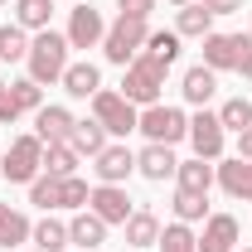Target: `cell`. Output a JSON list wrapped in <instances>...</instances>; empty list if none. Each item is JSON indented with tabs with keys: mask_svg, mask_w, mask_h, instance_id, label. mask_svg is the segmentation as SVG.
I'll use <instances>...</instances> for the list:
<instances>
[{
	"mask_svg": "<svg viewBox=\"0 0 252 252\" xmlns=\"http://www.w3.org/2000/svg\"><path fill=\"white\" fill-rule=\"evenodd\" d=\"M146 54L175 68V59H180V34H175V30H151V34H146Z\"/></svg>",
	"mask_w": 252,
	"mask_h": 252,
	"instance_id": "f1b7e54d",
	"label": "cell"
},
{
	"mask_svg": "<svg viewBox=\"0 0 252 252\" xmlns=\"http://www.w3.org/2000/svg\"><path fill=\"white\" fill-rule=\"evenodd\" d=\"M243 5H248V0H204V10H209L214 20H219V15H233V10H243Z\"/></svg>",
	"mask_w": 252,
	"mask_h": 252,
	"instance_id": "d590c367",
	"label": "cell"
},
{
	"mask_svg": "<svg viewBox=\"0 0 252 252\" xmlns=\"http://www.w3.org/2000/svg\"><path fill=\"white\" fill-rule=\"evenodd\" d=\"M0 5H10V0H0Z\"/></svg>",
	"mask_w": 252,
	"mask_h": 252,
	"instance_id": "60d3db41",
	"label": "cell"
},
{
	"mask_svg": "<svg viewBox=\"0 0 252 252\" xmlns=\"http://www.w3.org/2000/svg\"><path fill=\"white\" fill-rule=\"evenodd\" d=\"M238 73H243V78H248V83H252V49H248V54H243V63H238Z\"/></svg>",
	"mask_w": 252,
	"mask_h": 252,
	"instance_id": "74e56055",
	"label": "cell"
},
{
	"mask_svg": "<svg viewBox=\"0 0 252 252\" xmlns=\"http://www.w3.org/2000/svg\"><path fill=\"white\" fill-rule=\"evenodd\" d=\"M175 34H180V39H204V34H214V15L204 10V0L180 5V15H175Z\"/></svg>",
	"mask_w": 252,
	"mask_h": 252,
	"instance_id": "ffe728a7",
	"label": "cell"
},
{
	"mask_svg": "<svg viewBox=\"0 0 252 252\" xmlns=\"http://www.w3.org/2000/svg\"><path fill=\"white\" fill-rule=\"evenodd\" d=\"M88 209H93V214H97L102 223H107V228H112V223H126L131 214H136L122 185H97L93 194H88Z\"/></svg>",
	"mask_w": 252,
	"mask_h": 252,
	"instance_id": "8fae6325",
	"label": "cell"
},
{
	"mask_svg": "<svg viewBox=\"0 0 252 252\" xmlns=\"http://www.w3.org/2000/svg\"><path fill=\"white\" fill-rule=\"evenodd\" d=\"M136 131H146V141H156V146H175V141H185V136H189V117L180 112V107L151 102V107H141Z\"/></svg>",
	"mask_w": 252,
	"mask_h": 252,
	"instance_id": "5b68a950",
	"label": "cell"
},
{
	"mask_svg": "<svg viewBox=\"0 0 252 252\" xmlns=\"http://www.w3.org/2000/svg\"><path fill=\"white\" fill-rule=\"evenodd\" d=\"M49 15H54V0H15V25L20 30H49Z\"/></svg>",
	"mask_w": 252,
	"mask_h": 252,
	"instance_id": "484cf974",
	"label": "cell"
},
{
	"mask_svg": "<svg viewBox=\"0 0 252 252\" xmlns=\"http://www.w3.org/2000/svg\"><path fill=\"white\" fill-rule=\"evenodd\" d=\"M238 156L252 160V126H243V131H238Z\"/></svg>",
	"mask_w": 252,
	"mask_h": 252,
	"instance_id": "8d00e7d4",
	"label": "cell"
},
{
	"mask_svg": "<svg viewBox=\"0 0 252 252\" xmlns=\"http://www.w3.org/2000/svg\"><path fill=\"white\" fill-rule=\"evenodd\" d=\"M165 73H170V63L151 59V54L141 49L136 59L126 63V78H122V97H126V102H136V107H151V102H160V88H165Z\"/></svg>",
	"mask_w": 252,
	"mask_h": 252,
	"instance_id": "7a4b0ae2",
	"label": "cell"
},
{
	"mask_svg": "<svg viewBox=\"0 0 252 252\" xmlns=\"http://www.w3.org/2000/svg\"><path fill=\"white\" fill-rule=\"evenodd\" d=\"M219 122H223V131H243V126H252V102L248 97H228L219 107Z\"/></svg>",
	"mask_w": 252,
	"mask_h": 252,
	"instance_id": "1f68e13d",
	"label": "cell"
},
{
	"mask_svg": "<svg viewBox=\"0 0 252 252\" xmlns=\"http://www.w3.org/2000/svg\"><path fill=\"white\" fill-rule=\"evenodd\" d=\"M146 34H151V20H141V15H117V25H107V39H102L107 63L126 68V63L146 49Z\"/></svg>",
	"mask_w": 252,
	"mask_h": 252,
	"instance_id": "3957f363",
	"label": "cell"
},
{
	"mask_svg": "<svg viewBox=\"0 0 252 252\" xmlns=\"http://www.w3.org/2000/svg\"><path fill=\"white\" fill-rule=\"evenodd\" d=\"M117 10H122V15H141V20H151L156 0H117Z\"/></svg>",
	"mask_w": 252,
	"mask_h": 252,
	"instance_id": "e575fe53",
	"label": "cell"
},
{
	"mask_svg": "<svg viewBox=\"0 0 252 252\" xmlns=\"http://www.w3.org/2000/svg\"><path fill=\"white\" fill-rule=\"evenodd\" d=\"M214 180H219V189L228 199H252V160H243V156L223 160L214 170Z\"/></svg>",
	"mask_w": 252,
	"mask_h": 252,
	"instance_id": "4fadbf2b",
	"label": "cell"
},
{
	"mask_svg": "<svg viewBox=\"0 0 252 252\" xmlns=\"http://www.w3.org/2000/svg\"><path fill=\"white\" fill-rule=\"evenodd\" d=\"M223 141H228V131H223L219 112H194L189 117V146H194V156L199 160H223Z\"/></svg>",
	"mask_w": 252,
	"mask_h": 252,
	"instance_id": "ba28073f",
	"label": "cell"
},
{
	"mask_svg": "<svg viewBox=\"0 0 252 252\" xmlns=\"http://www.w3.org/2000/svg\"><path fill=\"white\" fill-rule=\"evenodd\" d=\"M160 252H199V238L189 233V223H170V228H160V243H156Z\"/></svg>",
	"mask_w": 252,
	"mask_h": 252,
	"instance_id": "f546056e",
	"label": "cell"
},
{
	"mask_svg": "<svg viewBox=\"0 0 252 252\" xmlns=\"http://www.w3.org/2000/svg\"><path fill=\"white\" fill-rule=\"evenodd\" d=\"M30 233H34V223L20 209L0 204V248H20V243H30Z\"/></svg>",
	"mask_w": 252,
	"mask_h": 252,
	"instance_id": "603a6c76",
	"label": "cell"
},
{
	"mask_svg": "<svg viewBox=\"0 0 252 252\" xmlns=\"http://www.w3.org/2000/svg\"><path fill=\"white\" fill-rule=\"evenodd\" d=\"M68 146L78 151V156H102L107 151V126L97 122H73V136H68Z\"/></svg>",
	"mask_w": 252,
	"mask_h": 252,
	"instance_id": "44dd1931",
	"label": "cell"
},
{
	"mask_svg": "<svg viewBox=\"0 0 252 252\" xmlns=\"http://www.w3.org/2000/svg\"><path fill=\"white\" fill-rule=\"evenodd\" d=\"M30 243L39 252H63V248H68V223H63V219H39L34 233H30Z\"/></svg>",
	"mask_w": 252,
	"mask_h": 252,
	"instance_id": "cb8c5ba5",
	"label": "cell"
},
{
	"mask_svg": "<svg viewBox=\"0 0 252 252\" xmlns=\"http://www.w3.org/2000/svg\"><path fill=\"white\" fill-rule=\"evenodd\" d=\"M88 180L83 175H68V180H59V209H88Z\"/></svg>",
	"mask_w": 252,
	"mask_h": 252,
	"instance_id": "d6a6232c",
	"label": "cell"
},
{
	"mask_svg": "<svg viewBox=\"0 0 252 252\" xmlns=\"http://www.w3.org/2000/svg\"><path fill=\"white\" fill-rule=\"evenodd\" d=\"M126 252H136V248H126Z\"/></svg>",
	"mask_w": 252,
	"mask_h": 252,
	"instance_id": "b9f144b4",
	"label": "cell"
},
{
	"mask_svg": "<svg viewBox=\"0 0 252 252\" xmlns=\"http://www.w3.org/2000/svg\"><path fill=\"white\" fill-rule=\"evenodd\" d=\"M34 252H39V248H34Z\"/></svg>",
	"mask_w": 252,
	"mask_h": 252,
	"instance_id": "ee69618b",
	"label": "cell"
},
{
	"mask_svg": "<svg viewBox=\"0 0 252 252\" xmlns=\"http://www.w3.org/2000/svg\"><path fill=\"white\" fill-rule=\"evenodd\" d=\"M243 252H252V248H243Z\"/></svg>",
	"mask_w": 252,
	"mask_h": 252,
	"instance_id": "7bdbcfd3",
	"label": "cell"
},
{
	"mask_svg": "<svg viewBox=\"0 0 252 252\" xmlns=\"http://www.w3.org/2000/svg\"><path fill=\"white\" fill-rule=\"evenodd\" d=\"M175 219H180V223L209 219V194H189V189H180V194H175Z\"/></svg>",
	"mask_w": 252,
	"mask_h": 252,
	"instance_id": "4dcf8cb0",
	"label": "cell"
},
{
	"mask_svg": "<svg viewBox=\"0 0 252 252\" xmlns=\"http://www.w3.org/2000/svg\"><path fill=\"white\" fill-rule=\"evenodd\" d=\"M10 107H15L20 117H25V112H39V107H44V88H39L34 78H15V83H10Z\"/></svg>",
	"mask_w": 252,
	"mask_h": 252,
	"instance_id": "83f0119b",
	"label": "cell"
},
{
	"mask_svg": "<svg viewBox=\"0 0 252 252\" xmlns=\"http://www.w3.org/2000/svg\"><path fill=\"white\" fill-rule=\"evenodd\" d=\"M170 5H175V10H180V5H194V0H170Z\"/></svg>",
	"mask_w": 252,
	"mask_h": 252,
	"instance_id": "ab89813d",
	"label": "cell"
},
{
	"mask_svg": "<svg viewBox=\"0 0 252 252\" xmlns=\"http://www.w3.org/2000/svg\"><path fill=\"white\" fill-rule=\"evenodd\" d=\"M34 136L44 141V146H59L73 136V112L68 107H39L34 112Z\"/></svg>",
	"mask_w": 252,
	"mask_h": 252,
	"instance_id": "5bb4252c",
	"label": "cell"
},
{
	"mask_svg": "<svg viewBox=\"0 0 252 252\" xmlns=\"http://www.w3.org/2000/svg\"><path fill=\"white\" fill-rule=\"evenodd\" d=\"M68 243H73V248H83V252L102 248V243H107V223L97 219L93 209H78V214L68 219Z\"/></svg>",
	"mask_w": 252,
	"mask_h": 252,
	"instance_id": "2e32d148",
	"label": "cell"
},
{
	"mask_svg": "<svg viewBox=\"0 0 252 252\" xmlns=\"http://www.w3.org/2000/svg\"><path fill=\"white\" fill-rule=\"evenodd\" d=\"M44 175H54V180H68V175H78V151L59 141V146H44Z\"/></svg>",
	"mask_w": 252,
	"mask_h": 252,
	"instance_id": "d4e9b609",
	"label": "cell"
},
{
	"mask_svg": "<svg viewBox=\"0 0 252 252\" xmlns=\"http://www.w3.org/2000/svg\"><path fill=\"white\" fill-rule=\"evenodd\" d=\"M30 59V30H20L15 20L0 25V63H20Z\"/></svg>",
	"mask_w": 252,
	"mask_h": 252,
	"instance_id": "4316f807",
	"label": "cell"
},
{
	"mask_svg": "<svg viewBox=\"0 0 252 252\" xmlns=\"http://www.w3.org/2000/svg\"><path fill=\"white\" fill-rule=\"evenodd\" d=\"M175 180H180V189H189V194H209V185H214V160H180V170H175Z\"/></svg>",
	"mask_w": 252,
	"mask_h": 252,
	"instance_id": "7402d4cb",
	"label": "cell"
},
{
	"mask_svg": "<svg viewBox=\"0 0 252 252\" xmlns=\"http://www.w3.org/2000/svg\"><path fill=\"white\" fill-rule=\"evenodd\" d=\"M30 204H39L44 214L59 209V180H54V175H39V180L30 185Z\"/></svg>",
	"mask_w": 252,
	"mask_h": 252,
	"instance_id": "836d02e7",
	"label": "cell"
},
{
	"mask_svg": "<svg viewBox=\"0 0 252 252\" xmlns=\"http://www.w3.org/2000/svg\"><path fill=\"white\" fill-rule=\"evenodd\" d=\"M136 170H141L151 185H165V180H175L180 160H175V151H170V146H156V141H151V146L136 156Z\"/></svg>",
	"mask_w": 252,
	"mask_h": 252,
	"instance_id": "9a60e30c",
	"label": "cell"
},
{
	"mask_svg": "<svg viewBox=\"0 0 252 252\" xmlns=\"http://www.w3.org/2000/svg\"><path fill=\"white\" fill-rule=\"evenodd\" d=\"M131 170H136V151H131V146H107L102 156H93L97 185H126Z\"/></svg>",
	"mask_w": 252,
	"mask_h": 252,
	"instance_id": "30bf717a",
	"label": "cell"
},
{
	"mask_svg": "<svg viewBox=\"0 0 252 252\" xmlns=\"http://www.w3.org/2000/svg\"><path fill=\"white\" fill-rule=\"evenodd\" d=\"M180 93H185L189 107H209V97L219 93V73L204 68V63H194V68H185V78H180Z\"/></svg>",
	"mask_w": 252,
	"mask_h": 252,
	"instance_id": "e0dca14e",
	"label": "cell"
},
{
	"mask_svg": "<svg viewBox=\"0 0 252 252\" xmlns=\"http://www.w3.org/2000/svg\"><path fill=\"white\" fill-rule=\"evenodd\" d=\"M122 228H126V248H136V252L151 248V243H160V219L151 214V209H136Z\"/></svg>",
	"mask_w": 252,
	"mask_h": 252,
	"instance_id": "d6986e66",
	"label": "cell"
},
{
	"mask_svg": "<svg viewBox=\"0 0 252 252\" xmlns=\"http://www.w3.org/2000/svg\"><path fill=\"white\" fill-rule=\"evenodd\" d=\"M238 238H243V228H238L233 214H209V219H204L199 252H238Z\"/></svg>",
	"mask_w": 252,
	"mask_h": 252,
	"instance_id": "7c38bea8",
	"label": "cell"
},
{
	"mask_svg": "<svg viewBox=\"0 0 252 252\" xmlns=\"http://www.w3.org/2000/svg\"><path fill=\"white\" fill-rule=\"evenodd\" d=\"M68 34L59 30H39L30 39V78L39 83V88H54V83H63V68H68Z\"/></svg>",
	"mask_w": 252,
	"mask_h": 252,
	"instance_id": "6da1fadb",
	"label": "cell"
},
{
	"mask_svg": "<svg viewBox=\"0 0 252 252\" xmlns=\"http://www.w3.org/2000/svg\"><path fill=\"white\" fill-rule=\"evenodd\" d=\"M44 175V141L39 136H15L10 141V151L0 160V180H10V185H34Z\"/></svg>",
	"mask_w": 252,
	"mask_h": 252,
	"instance_id": "277c9868",
	"label": "cell"
},
{
	"mask_svg": "<svg viewBox=\"0 0 252 252\" xmlns=\"http://www.w3.org/2000/svg\"><path fill=\"white\" fill-rule=\"evenodd\" d=\"M63 93L68 97H97L102 93V68H97V63H68V68H63Z\"/></svg>",
	"mask_w": 252,
	"mask_h": 252,
	"instance_id": "ac0fdd59",
	"label": "cell"
},
{
	"mask_svg": "<svg viewBox=\"0 0 252 252\" xmlns=\"http://www.w3.org/2000/svg\"><path fill=\"white\" fill-rule=\"evenodd\" d=\"M68 44L73 49H102V39H107V20H102V10L97 5H73L68 10Z\"/></svg>",
	"mask_w": 252,
	"mask_h": 252,
	"instance_id": "9c48e42d",
	"label": "cell"
},
{
	"mask_svg": "<svg viewBox=\"0 0 252 252\" xmlns=\"http://www.w3.org/2000/svg\"><path fill=\"white\" fill-rule=\"evenodd\" d=\"M5 97H10V83H5V78H0V102H5Z\"/></svg>",
	"mask_w": 252,
	"mask_h": 252,
	"instance_id": "f35d334b",
	"label": "cell"
},
{
	"mask_svg": "<svg viewBox=\"0 0 252 252\" xmlns=\"http://www.w3.org/2000/svg\"><path fill=\"white\" fill-rule=\"evenodd\" d=\"M252 49V34H204V68L214 73H238L243 54Z\"/></svg>",
	"mask_w": 252,
	"mask_h": 252,
	"instance_id": "52a82bcc",
	"label": "cell"
},
{
	"mask_svg": "<svg viewBox=\"0 0 252 252\" xmlns=\"http://www.w3.org/2000/svg\"><path fill=\"white\" fill-rule=\"evenodd\" d=\"M93 117L107 126V136H131L136 122H141V107L126 102L122 93H112V88H102V93L93 97Z\"/></svg>",
	"mask_w": 252,
	"mask_h": 252,
	"instance_id": "8992f818",
	"label": "cell"
}]
</instances>
